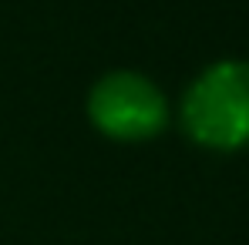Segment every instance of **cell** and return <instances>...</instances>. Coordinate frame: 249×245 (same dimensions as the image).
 I'll return each mask as SVG.
<instances>
[{
	"mask_svg": "<svg viewBox=\"0 0 249 245\" xmlns=\"http://www.w3.org/2000/svg\"><path fill=\"white\" fill-rule=\"evenodd\" d=\"M91 118L115 138H145L165 118L162 94L138 74H108L91 94Z\"/></svg>",
	"mask_w": 249,
	"mask_h": 245,
	"instance_id": "7a4b0ae2",
	"label": "cell"
},
{
	"mask_svg": "<svg viewBox=\"0 0 249 245\" xmlns=\"http://www.w3.org/2000/svg\"><path fill=\"white\" fill-rule=\"evenodd\" d=\"M189 131L215 148L249 141V64L226 61L209 67L185 98Z\"/></svg>",
	"mask_w": 249,
	"mask_h": 245,
	"instance_id": "6da1fadb",
	"label": "cell"
}]
</instances>
